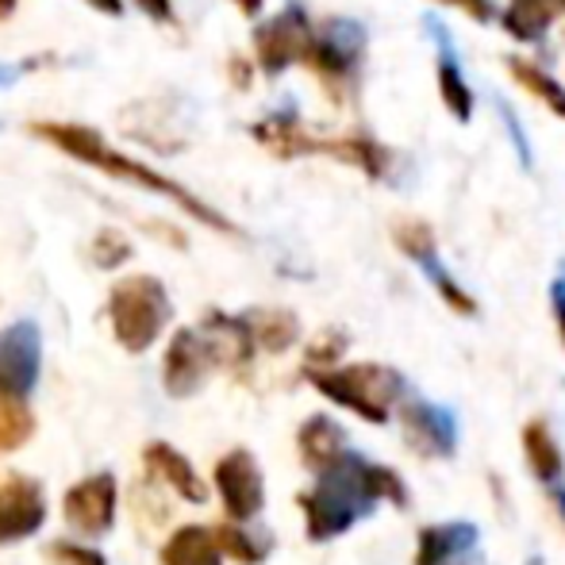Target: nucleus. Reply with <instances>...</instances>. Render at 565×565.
Here are the masks:
<instances>
[{
  "label": "nucleus",
  "mask_w": 565,
  "mask_h": 565,
  "mask_svg": "<svg viewBox=\"0 0 565 565\" xmlns=\"http://www.w3.org/2000/svg\"><path fill=\"white\" fill-rule=\"evenodd\" d=\"M15 77H20V66H0V89H4V85H15Z\"/></svg>",
  "instance_id": "a211bd4d"
},
{
  "label": "nucleus",
  "mask_w": 565,
  "mask_h": 565,
  "mask_svg": "<svg viewBox=\"0 0 565 565\" xmlns=\"http://www.w3.org/2000/svg\"><path fill=\"white\" fill-rule=\"evenodd\" d=\"M216 350L209 347L196 331H178L166 350V393L170 396H193L201 381L209 377Z\"/></svg>",
  "instance_id": "0eeeda50"
},
{
  "label": "nucleus",
  "mask_w": 565,
  "mask_h": 565,
  "mask_svg": "<svg viewBox=\"0 0 565 565\" xmlns=\"http://www.w3.org/2000/svg\"><path fill=\"white\" fill-rule=\"evenodd\" d=\"M523 447H527L531 469H535V473L543 477L546 484L558 481V477H562V450L554 447L551 431H546L543 424H531L527 431H523Z\"/></svg>",
  "instance_id": "4468645a"
},
{
  "label": "nucleus",
  "mask_w": 565,
  "mask_h": 565,
  "mask_svg": "<svg viewBox=\"0 0 565 565\" xmlns=\"http://www.w3.org/2000/svg\"><path fill=\"white\" fill-rule=\"evenodd\" d=\"M62 512H66L70 527L82 531V535L97 539L113 527L116 520V477L113 473H97L89 481L74 484L62 500Z\"/></svg>",
  "instance_id": "20e7f679"
},
{
  "label": "nucleus",
  "mask_w": 565,
  "mask_h": 565,
  "mask_svg": "<svg viewBox=\"0 0 565 565\" xmlns=\"http://www.w3.org/2000/svg\"><path fill=\"white\" fill-rule=\"evenodd\" d=\"M216 543H220V551L231 554L235 562H243V565H254V562H262V546H254V539L250 535H243V531H235V527H220L216 531Z\"/></svg>",
  "instance_id": "2eb2a0df"
},
{
  "label": "nucleus",
  "mask_w": 565,
  "mask_h": 565,
  "mask_svg": "<svg viewBox=\"0 0 565 565\" xmlns=\"http://www.w3.org/2000/svg\"><path fill=\"white\" fill-rule=\"evenodd\" d=\"M477 531L469 523H447V527H431L419 539V565H458L473 551Z\"/></svg>",
  "instance_id": "1a4fd4ad"
},
{
  "label": "nucleus",
  "mask_w": 565,
  "mask_h": 565,
  "mask_svg": "<svg viewBox=\"0 0 565 565\" xmlns=\"http://www.w3.org/2000/svg\"><path fill=\"white\" fill-rule=\"evenodd\" d=\"M408 427L416 431V439L435 454H450L454 450V424L447 412H435L427 404H412L408 408Z\"/></svg>",
  "instance_id": "ddd939ff"
},
{
  "label": "nucleus",
  "mask_w": 565,
  "mask_h": 565,
  "mask_svg": "<svg viewBox=\"0 0 565 565\" xmlns=\"http://www.w3.org/2000/svg\"><path fill=\"white\" fill-rule=\"evenodd\" d=\"M258 335H262V342H266L269 350H281V347H289V342H292L297 328H292L289 316H269V328H258Z\"/></svg>",
  "instance_id": "f3484780"
},
{
  "label": "nucleus",
  "mask_w": 565,
  "mask_h": 565,
  "mask_svg": "<svg viewBox=\"0 0 565 565\" xmlns=\"http://www.w3.org/2000/svg\"><path fill=\"white\" fill-rule=\"evenodd\" d=\"M97 8H105V12H119V0H97Z\"/></svg>",
  "instance_id": "6ab92c4d"
},
{
  "label": "nucleus",
  "mask_w": 565,
  "mask_h": 565,
  "mask_svg": "<svg viewBox=\"0 0 565 565\" xmlns=\"http://www.w3.org/2000/svg\"><path fill=\"white\" fill-rule=\"evenodd\" d=\"M46 520V500L43 489L28 477H12L0 484V546L28 539L43 527Z\"/></svg>",
  "instance_id": "39448f33"
},
{
  "label": "nucleus",
  "mask_w": 565,
  "mask_h": 565,
  "mask_svg": "<svg viewBox=\"0 0 565 565\" xmlns=\"http://www.w3.org/2000/svg\"><path fill=\"white\" fill-rule=\"evenodd\" d=\"M312 381H316V388H320L323 396L339 401L342 408L358 412V416H365L370 424H385V408H381V404H373L370 396H365L362 388L347 377V373H312Z\"/></svg>",
  "instance_id": "f8f14e48"
},
{
  "label": "nucleus",
  "mask_w": 565,
  "mask_h": 565,
  "mask_svg": "<svg viewBox=\"0 0 565 565\" xmlns=\"http://www.w3.org/2000/svg\"><path fill=\"white\" fill-rule=\"evenodd\" d=\"M113 331L127 350H147L170 320V300L154 277H127L113 289Z\"/></svg>",
  "instance_id": "f03ea898"
},
{
  "label": "nucleus",
  "mask_w": 565,
  "mask_h": 565,
  "mask_svg": "<svg viewBox=\"0 0 565 565\" xmlns=\"http://www.w3.org/2000/svg\"><path fill=\"white\" fill-rule=\"evenodd\" d=\"M39 365H43V335L35 323L20 320L0 331V393L23 401L35 388Z\"/></svg>",
  "instance_id": "7ed1b4c3"
},
{
  "label": "nucleus",
  "mask_w": 565,
  "mask_h": 565,
  "mask_svg": "<svg viewBox=\"0 0 565 565\" xmlns=\"http://www.w3.org/2000/svg\"><path fill=\"white\" fill-rule=\"evenodd\" d=\"M216 531L204 527H181L170 543L162 546V565H220Z\"/></svg>",
  "instance_id": "9d476101"
},
{
  "label": "nucleus",
  "mask_w": 565,
  "mask_h": 565,
  "mask_svg": "<svg viewBox=\"0 0 565 565\" xmlns=\"http://www.w3.org/2000/svg\"><path fill=\"white\" fill-rule=\"evenodd\" d=\"M142 461H147L150 473L162 477V481L170 484L181 500H193V504H204V500H209V489H204V481L196 477V469L189 466V461L181 458L173 447H166V443H150V447L142 450Z\"/></svg>",
  "instance_id": "6e6552de"
},
{
  "label": "nucleus",
  "mask_w": 565,
  "mask_h": 565,
  "mask_svg": "<svg viewBox=\"0 0 565 565\" xmlns=\"http://www.w3.org/2000/svg\"><path fill=\"white\" fill-rule=\"evenodd\" d=\"M558 316H562V331H565V289H558Z\"/></svg>",
  "instance_id": "aec40b11"
},
{
  "label": "nucleus",
  "mask_w": 565,
  "mask_h": 565,
  "mask_svg": "<svg viewBox=\"0 0 565 565\" xmlns=\"http://www.w3.org/2000/svg\"><path fill=\"white\" fill-rule=\"evenodd\" d=\"M300 450H305L308 466L328 469L331 461H339L342 454H347V435L339 431V424L316 416V419H308L305 431H300Z\"/></svg>",
  "instance_id": "9b49d317"
},
{
  "label": "nucleus",
  "mask_w": 565,
  "mask_h": 565,
  "mask_svg": "<svg viewBox=\"0 0 565 565\" xmlns=\"http://www.w3.org/2000/svg\"><path fill=\"white\" fill-rule=\"evenodd\" d=\"M373 500H381L377 489H373V466H365L354 454H342L339 461H331L323 469L312 497L300 500L308 512V535L312 539L342 535L358 515L370 512Z\"/></svg>",
  "instance_id": "f257e3e1"
},
{
  "label": "nucleus",
  "mask_w": 565,
  "mask_h": 565,
  "mask_svg": "<svg viewBox=\"0 0 565 565\" xmlns=\"http://www.w3.org/2000/svg\"><path fill=\"white\" fill-rule=\"evenodd\" d=\"M51 558L58 565H105V558L93 546H74V543H58L51 551Z\"/></svg>",
  "instance_id": "dca6fc26"
},
{
  "label": "nucleus",
  "mask_w": 565,
  "mask_h": 565,
  "mask_svg": "<svg viewBox=\"0 0 565 565\" xmlns=\"http://www.w3.org/2000/svg\"><path fill=\"white\" fill-rule=\"evenodd\" d=\"M216 489H220V497H224L227 512L235 515V520H250V515H258L262 504H266L258 461H254L246 450H235L220 461L216 466Z\"/></svg>",
  "instance_id": "423d86ee"
}]
</instances>
